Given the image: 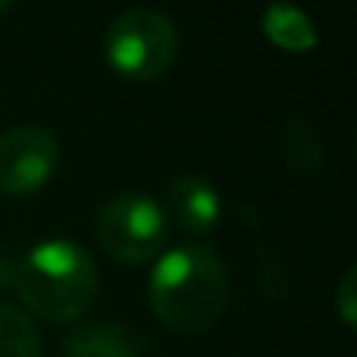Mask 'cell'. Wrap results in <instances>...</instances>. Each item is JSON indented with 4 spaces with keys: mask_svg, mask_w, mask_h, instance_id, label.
I'll return each instance as SVG.
<instances>
[{
    "mask_svg": "<svg viewBox=\"0 0 357 357\" xmlns=\"http://www.w3.org/2000/svg\"><path fill=\"white\" fill-rule=\"evenodd\" d=\"M148 298L154 317L167 329L178 335H197L213 326L226 310V264L204 245H178L157 260Z\"/></svg>",
    "mask_w": 357,
    "mask_h": 357,
    "instance_id": "obj_1",
    "label": "cell"
},
{
    "mask_svg": "<svg viewBox=\"0 0 357 357\" xmlns=\"http://www.w3.org/2000/svg\"><path fill=\"white\" fill-rule=\"evenodd\" d=\"M13 285L35 317L47 323H69L98 298V270L85 248L69 238H50L19 260Z\"/></svg>",
    "mask_w": 357,
    "mask_h": 357,
    "instance_id": "obj_2",
    "label": "cell"
},
{
    "mask_svg": "<svg viewBox=\"0 0 357 357\" xmlns=\"http://www.w3.org/2000/svg\"><path fill=\"white\" fill-rule=\"evenodd\" d=\"M104 56L129 82H154L178 56V31L160 10L135 6L107 25Z\"/></svg>",
    "mask_w": 357,
    "mask_h": 357,
    "instance_id": "obj_3",
    "label": "cell"
},
{
    "mask_svg": "<svg viewBox=\"0 0 357 357\" xmlns=\"http://www.w3.org/2000/svg\"><path fill=\"white\" fill-rule=\"evenodd\" d=\"M167 213L151 195L119 191L100 207L98 238L104 251L119 264H144L167 245Z\"/></svg>",
    "mask_w": 357,
    "mask_h": 357,
    "instance_id": "obj_4",
    "label": "cell"
},
{
    "mask_svg": "<svg viewBox=\"0 0 357 357\" xmlns=\"http://www.w3.org/2000/svg\"><path fill=\"white\" fill-rule=\"evenodd\" d=\"M60 160L56 138L41 126H16L0 135V191L25 197L50 182Z\"/></svg>",
    "mask_w": 357,
    "mask_h": 357,
    "instance_id": "obj_5",
    "label": "cell"
},
{
    "mask_svg": "<svg viewBox=\"0 0 357 357\" xmlns=\"http://www.w3.org/2000/svg\"><path fill=\"white\" fill-rule=\"evenodd\" d=\"M163 201H167L163 213L188 232H210L220 222V195L213 185L197 176L176 178L167 188Z\"/></svg>",
    "mask_w": 357,
    "mask_h": 357,
    "instance_id": "obj_6",
    "label": "cell"
},
{
    "mask_svg": "<svg viewBox=\"0 0 357 357\" xmlns=\"http://www.w3.org/2000/svg\"><path fill=\"white\" fill-rule=\"evenodd\" d=\"M66 357H142V342L123 323H85L63 342Z\"/></svg>",
    "mask_w": 357,
    "mask_h": 357,
    "instance_id": "obj_7",
    "label": "cell"
},
{
    "mask_svg": "<svg viewBox=\"0 0 357 357\" xmlns=\"http://www.w3.org/2000/svg\"><path fill=\"white\" fill-rule=\"evenodd\" d=\"M264 35L276 44L279 50H289V54H307L317 47V29L310 22V16L304 10H298L295 3H270L264 10Z\"/></svg>",
    "mask_w": 357,
    "mask_h": 357,
    "instance_id": "obj_8",
    "label": "cell"
},
{
    "mask_svg": "<svg viewBox=\"0 0 357 357\" xmlns=\"http://www.w3.org/2000/svg\"><path fill=\"white\" fill-rule=\"evenodd\" d=\"M285 163L295 176H314L323 169L320 135L304 116H291L285 123Z\"/></svg>",
    "mask_w": 357,
    "mask_h": 357,
    "instance_id": "obj_9",
    "label": "cell"
},
{
    "mask_svg": "<svg viewBox=\"0 0 357 357\" xmlns=\"http://www.w3.org/2000/svg\"><path fill=\"white\" fill-rule=\"evenodd\" d=\"M41 342H38L35 323L19 307L0 301V357H38Z\"/></svg>",
    "mask_w": 357,
    "mask_h": 357,
    "instance_id": "obj_10",
    "label": "cell"
},
{
    "mask_svg": "<svg viewBox=\"0 0 357 357\" xmlns=\"http://www.w3.org/2000/svg\"><path fill=\"white\" fill-rule=\"evenodd\" d=\"M335 307H339L342 320L357 329V264L342 273L339 289H335Z\"/></svg>",
    "mask_w": 357,
    "mask_h": 357,
    "instance_id": "obj_11",
    "label": "cell"
},
{
    "mask_svg": "<svg viewBox=\"0 0 357 357\" xmlns=\"http://www.w3.org/2000/svg\"><path fill=\"white\" fill-rule=\"evenodd\" d=\"M10 6H13V0H0V19L10 13Z\"/></svg>",
    "mask_w": 357,
    "mask_h": 357,
    "instance_id": "obj_12",
    "label": "cell"
}]
</instances>
